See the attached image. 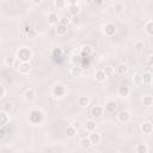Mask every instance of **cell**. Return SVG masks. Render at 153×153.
<instances>
[{
  "label": "cell",
  "instance_id": "6da1fadb",
  "mask_svg": "<svg viewBox=\"0 0 153 153\" xmlns=\"http://www.w3.org/2000/svg\"><path fill=\"white\" fill-rule=\"evenodd\" d=\"M17 57L19 59L20 62H29V60L32 57V53H31V50L29 48L22 47L17 51Z\"/></svg>",
  "mask_w": 153,
  "mask_h": 153
},
{
  "label": "cell",
  "instance_id": "7a4b0ae2",
  "mask_svg": "<svg viewBox=\"0 0 153 153\" xmlns=\"http://www.w3.org/2000/svg\"><path fill=\"white\" fill-rule=\"evenodd\" d=\"M42 118H43V114H42L41 111H38V110H33V111L30 112L29 120H30L32 123H35V124L39 123V122L42 121Z\"/></svg>",
  "mask_w": 153,
  "mask_h": 153
},
{
  "label": "cell",
  "instance_id": "3957f363",
  "mask_svg": "<svg viewBox=\"0 0 153 153\" xmlns=\"http://www.w3.org/2000/svg\"><path fill=\"white\" fill-rule=\"evenodd\" d=\"M117 118H118V121L121 123H128L130 121V118H131V115L127 110H121L118 112V115H117Z\"/></svg>",
  "mask_w": 153,
  "mask_h": 153
},
{
  "label": "cell",
  "instance_id": "277c9868",
  "mask_svg": "<svg viewBox=\"0 0 153 153\" xmlns=\"http://www.w3.org/2000/svg\"><path fill=\"white\" fill-rule=\"evenodd\" d=\"M68 12H69V14L72 16V17H74V16H79V13H80V6H79V4H76V2H71V4H68Z\"/></svg>",
  "mask_w": 153,
  "mask_h": 153
},
{
  "label": "cell",
  "instance_id": "5b68a950",
  "mask_svg": "<svg viewBox=\"0 0 153 153\" xmlns=\"http://www.w3.org/2000/svg\"><path fill=\"white\" fill-rule=\"evenodd\" d=\"M116 32V25L112 23H108L104 25V33L106 36H114Z\"/></svg>",
  "mask_w": 153,
  "mask_h": 153
},
{
  "label": "cell",
  "instance_id": "8992f818",
  "mask_svg": "<svg viewBox=\"0 0 153 153\" xmlns=\"http://www.w3.org/2000/svg\"><path fill=\"white\" fill-rule=\"evenodd\" d=\"M103 112H104V109H103L102 106H98V105L93 106L92 110H91V115H92L94 118H99V117H102V116H103Z\"/></svg>",
  "mask_w": 153,
  "mask_h": 153
},
{
  "label": "cell",
  "instance_id": "52a82bcc",
  "mask_svg": "<svg viewBox=\"0 0 153 153\" xmlns=\"http://www.w3.org/2000/svg\"><path fill=\"white\" fill-rule=\"evenodd\" d=\"M88 139L91 140L92 145H98V143H100V141H102V136H100V134H98V133H96V131L90 133Z\"/></svg>",
  "mask_w": 153,
  "mask_h": 153
},
{
  "label": "cell",
  "instance_id": "ba28073f",
  "mask_svg": "<svg viewBox=\"0 0 153 153\" xmlns=\"http://www.w3.org/2000/svg\"><path fill=\"white\" fill-rule=\"evenodd\" d=\"M47 20H48V24L49 25H57L60 23V18L57 17L56 13H49Z\"/></svg>",
  "mask_w": 153,
  "mask_h": 153
},
{
  "label": "cell",
  "instance_id": "9c48e42d",
  "mask_svg": "<svg viewBox=\"0 0 153 153\" xmlns=\"http://www.w3.org/2000/svg\"><path fill=\"white\" fill-rule=\"evenodd\" d=\"M18 71L22 74H27L30 72V63L29 62H19V67Z\"/></svg>",
  "mask_w": 153,
  "mask_h": 153
},
{
  "label": "cell",
  "instance_id": "30bf717a",
  "mask_svg": "<svg viewBox=\"0 0 153 153\" xmlns=\"http://www.w3.org/2000/svg\"><path fill=\"white\" fill-rule=\"evenodd\" d=\"M65 92H66V90H65V87L61 86V85H56V86L53 88V93H54L55 97H62V96L65 94Z\"/></svg>",
  "mask_w": 153,
  "mask_h": 153
},
{
  "label": "cell",
  "instance_id": "8fae6325",
  "mask_svg": "<svg viewBox=\"0 0 153 153\" xmlns=\"http://www.w3.org/2000/svg\"><path fill=\"white\" fill-rule=\"evenodd\" d=\"M141 130L145 133V134H151L152 131H153V126H152V123L151 122H143L142 124H141Z\"/></svg>",
  "mask_w": 153,
  "mask_h": 153
},
{
  "label": "cell",
  "instance_id": "7c38bea8",
  "mask_svg": "<svg viewBox=\"0 0 153 153\" xmlns=\"http://www.w3.org/2000/svg\"><path fill=\"white\" fill-rule=\"evenodd\" d=\"M67 31H68L67 26H65V25H62V24H57V25H56L55 32H56L57 36H65V35L67 33Z\"/></svg>",
  "mask_w": 153,
  "mask_h": 153
},
{
  "label": "cell",
  "instance_id": "4fadbf2b",
  "mask_svg": "<svg viewBox=\"0 0 153 153\" xmlns=\"http://www.w3.org/2000/svg\"><path fill=\"white\" fill-rule=\"evenodd\" d=\"M78 104L81 106V108H87L88 104H90V99L87 96H80L78 98Z\"/></svg>",
  "mask_w": 153,
  "mask_h": 153
},
{
  "label": "cell",
  "instance_id": "5bb4252c",
  "mask_svg": "<svg viewBox=\"0 0 153 153\" xmlns=\"http://www.w3.org/2000/svg\"><path fill=\"white\" fill-rule=\"evenodd\" d=\"M71 74H72V76H74V78H79V76H81V74H82V68L79 67V66H74V67H72V69H71Z\"/></svg>",
  "mask_w": 153,
  "mask_h": 153
},
{
  "label": "cell",
  "instance_id": "9a60e30c",
  "mask_svg": "<svg viewBox=\"0 0 153 153\" xmlns=\"http://www.w3.org/2000/svg\"><path fill=\"white\" fill-rule=\"evenodd\" d=\"M116 108H117V104L114 100H109L105 103V111H108V112H114L116 110Z\"/></svg>",
  "mask_w": 153,
  "mask_h": 153
},
{
  "label": "cell",
  "instance_id": "2e32d148",
  "mask_svg": "<svg viewBox=\"0 0 153 153\" xmlns=\"http://www.w3.org/2000/svg\"><path fill=\"white\" fill-rule=\"evenodd\" d=\"M94 76H96V80H97L98 82H104V81H105V79H106V75L104 74L103 69H98V71L96 72Z\"/></svg>",
  "mask_w": 153,
  "mask_h": 153
},
{
  "label": "cell",
  "instance_id": "e0dca14e",
  "mask_svg": "<svg viewBox=\"0 0 153 153\" xmlns=\"http://www.w3.org/2000/svg\"><path fill=\"white\" fill-rule=\"evenodd\" d=\"M79 143H80L81 148H84V149H87V148H90V147L92 146V142H91V140L88 139V136H87V137H82Z\"/></svg>",
  "mask_w": 153,
  "mask_h": 153
},
{
  "label": "cell",
  "instance_id": "ac0fdd59",
  "mask_svg": "<svg viewBox=\"0 0 153 153\" xmlns=\"http://www.w3.org/2000/svg\"><path fill=\"white\" fill-rule=\"evenodd\" d=\"M129 93H130L129 86H120L118 87V94L121 97H127V96H129Z\"/></svg>",
  "mask_w": 153,
  "mask_h": 153
},
{
  "label": "cell",
  "instance_id": "d6986e66",
  "mask_svg": "<svg viewBox=\"0 0 153 153\" xmlns=\"http://www.w3.org/2000/svg\"><path fill=\"white\" fill-rule=\"evenodd\" d=\"M0 117H1V120H0V124H1V127H5V126L7 124V122L10 121V117H8L7 112L1 110V112H0Z\"/></svg>",
  "mask_w": 153,
  "mask_h": 153
},
{
  "label": "cell",
  "instance_id": "ffe728a7",
  "mask_svg": "<svg viewBox=\"0 0 153 153\" xmlns=\"http://www.w3.org/2000/svg\"><path fill=\"white\" fill-rule=\"evenodd\" d=\"M96 127H97L96 121H93V120H87V121H86V129H87L90 133H93V131L96 130Z\"/></svg>",
  "mask_w": 153,
  "mask_h": 153
},
{
  "label": "cell",
  "instance_id": "44dd1931",
  "mask_svg": "<svg viewBox=\"0 0 153 153\" xmlns=\"http://www.w3.org/2000/svg\"><path fill=\"white\" fill-rule=\"evenodd\" d=\"M66 134L68 137H74L76 135V128L74 126H68L66 128Z\"/></svg>",
  "mask_w": 153,
  "mask_h": 153
},
{
  "label": "cell",
  "instance_id": "7402d4cb",
  "mask_svg": "<svg viewBox=\"0 0 153 153\" xmlns=\"http://www.w3.org/2000/svg\"><path fill=\"white\" fill-rule=\"evenodd\" d=\"M92 53H93V49H92L90 45H84V47L81 48V55H82V56L88 57Z\"/></svg>",
  "mask_w": 153,
  "mask_h": 153
},
{
  "label": "cell",
  "instance_id": "603a6c76",
  "mask_svg": "<svg viewBox=\"0 0 153 153\" xmlns=\"http://www.w3.org/2000/svg\"><path fill=\"white\" fill-rule=\"evenodd\" d=\"M35 97H36V92H35V90L29 88V90L25 91V99H26V100L30 102V100L35 99Z\"/></svg>",
  "mask_w": 153,
  "mask_h": 153
},
{
  "label": "cell",
  "instance_id": "cb8c5ba5",
  "mask_svg": "<svg viewBox=\"0 0 153 153\" xmlns=\"http://www.w3.org/2000/svg\"><path fill=\"white\" fill-rule=\"evenodd\" d=\"M133 81H134V84H135L136 86H140V85H142V84H143L142 74H140V73H136V74L133 76Z\"/></svg>",
  "mask_w": 153,
  "mask_h": 153
},
{
  "label": "cell",
  "instance_id": "d4e9b609",
  "mask_svg": "<svg viewBox=\"0 0 153 153\" xmlns=\"http://www.w3.org/2000/svg\"><path fill=\"white\" fill-rule=\"evenodd\" d=\"M127 71H128V67H127V65H124V63H120V65H117V67H116V72H117L118 74H124V73H127Z\"/></svg>",
  "mask_w": 153,
  "mask_h": 153
},
{
  "label": "cell",
  "instance_id": "484cf974",
  "mask_svg": "<svg viewBox=\"0 0 153 153\" xmlns=\"http://www.w3.org/2000/svg\"><path fill=\"white\" fill-rule=\"evenodd\" d=\"M114 10L116 13H122V11L124 10V5L121 2V1H117L114 4Z\"/></svg>",
  "mask_w": 153,
  "mask_h": 153
},
{
  "label": "cell",
  "instance_id": "4316f807",
  "mask_svg": "<svg viewBox=\"0 0 153 153\" xmlns=\"http://www.w3.org/2000/svg\"><path fill=\"white\" fill-rule=\"evenodd\" d=\"M142 103H143V105H146V106L153 105V97H152V96H143Z\"/></svg>",
  "mask_w": 153,
  "mask_h": 153
},
{
  "label": "cell",
  "instance_id": "83f0119b",
  "mask_svg": "<svg viewBox=\"0 0 153 153\" xmlns=\"http://www.w3.org/2000/svg\"><path fill=\"white\" fill-rule=\"evenodd\" d=\"M136 152L137 153H147L148 152V147L146 143H139L136 146Z\"/></svg>",
  "mask_w": 153,
  "mask_h": 153
},
{
  "label": "cell",
  "instance_id": "f1b7e54d",
  "mask_svg": "<svg viewBox=\"0 0 153 153\" xmlns=\"http://www.w3.org/2000/svg\"><path fill=\"white\" fill-rule=\"evenodd\" d=\"M103 72H104V74H105L106 76H110V75H112V74L115 73V68H114L112 66H105V67L103 68Z\"/></svg>",
  "mask_w": 153,
  "mask_h": 153
},
{
  "label": "cell",
  "instance_id": "f546056e",
  "mask_svg": "<svg viewBox=\"0 0 153 153\" xmlns=\"http://www.w3.org/2000/svg\"><path fill=\"white\" fill-rule=\"evenodd\" d=\"M142 79H143V84H151L153 80V75L151 73H143Z\"/></svg>",
  "mask_w": 153,
  "mask_h": 153
},
{
  "label": "cell",
  "instance_id": "4dcf8cb0",
  "mask_svg": "<svg viewBox=\"0 0 153 153\" xmlns=\"http://www.w3.org/2000/svg\"><path fill=\"white\" fill-rule=\"evenodd\" d=\"M145 30H146V32H147L148 36H153V20H152V22H148V23L146 24Z\"/></svg>",
  "mask_w": 153,
  "mask_h": 153
},
{
  "label": "cell",
  "instance_id": "1f68e13d",
  "mask_svg": "<svg viewBox=\"0 0 153 153\" xmlns=\"http://www.w3.org/2000/svg\"><path fill=\"white\" fill-rule=\"evenodd\" d=\"M25 35H26V37H27V38L33 39V38H36V36H37V31H36L35 29H30Z\"/></svg>",
  "mask_w": 153,
  "mask_h": 153
},
{
  "label": "cell",
  "instance_id": "d6a6232c",
  "mask_svg": "<svg viewBox=\"0 0 153 153\" xmlns=\"http://www.w3.org/2000/svg\"><path fill=\"white\" fill-rule=\"evenodd\" d=\"M5 63H6L8 67H12V66H14V63H16V57H13V56L6 57V59H5Z\"/></svg>",
  "mask_w": 153,
  "mask_h": 153
},
{
  "label": "cell",
  "instance_id": "836d02e7",
  "mask_svg": "<svg viewBox=\"0 0 153 153\" xmlns=\"http://www.w3.org/2000/svg\"><path fill=\"white\" fill-rule=\"evenodd\" d=\"M69 23H71V18H69V17L63 16V17H61V18H60V23H59V24H62V25L67 26Z\"/></svg>",
  "mask_w": 153,
  "mask_h": 153
},
{
  "label": "cell",
  "instance_id": "e575fe53",
  "mask_svg": "<svg viewBox=\"0 0 153 153\" xmlns=\"http://www.w3.org/2000/svg\"><path fill=\"white\" fill-rule=\"evenodd\" d=\"M54 5H55L57 8H62V7H65V6H68V4H67L66 1H63V0H56V1L54 2Z\"/></svg>",
  "mask_w": 153,
  "mask_h": 153
},
{
  "label": "cell",
  "instance_id": "d590c367",
  "mask_svg": "<svg viewBox=\"0 0 153 153\" xmlns=\"http://www.w3.org/2000/svg\"><path fill=\"white\" fill-rule=\"evenodd\" d=\"M12 108H13V106H12V104H11L10 102H7V103H4V104H2V108H1V110H2V111H6V112H8L10 110H12Z\"/></svg>",
  "mask_w": 153,
  "mask_h": 153
},
{
  "label": "cell",
  "instance_id": "8d00e7d4",
  "mask_svg": "<svg viewBox=\"0 0 153 153\" xmlns=\"http://www.w3.org/2000/svg\"><path fill=\"white\" fill-rule=\"evenodd\" d=\"M51 54H53V57H61L62 56V50L60 48H55Z\"/></svg>",
  "mask_w": 153,
  "mask_h": 153
},
{
  "label": "cell",
  "instance_id": "74e56055",
  "mask_svg": "<svg viewBox=\"0 0 153 153\" xmlns=\"http://www.w3.org/2000/svg\"><path fill=\"white\" fill-rule=\"evenodd\" d=\"M71 22H72L74 25L79 24V23H80V18H79V16H74V17H72V18H71Z\"/></svg>",
  "mask_w": 153,
  "mask_h": 153
},
{
  "label": "cell",
  "instance_id": "f35d334b",
  "mask_svg": "<svg viewBox=\"0 0 153 153\" xmlns=\"http://www.w3.org/2000/svg\"><path fill=\"white\" fill-rule=\"evenodd\" d=\"M143 47H145V45H143V42H140V41H139V42L135 43V48H136V50H139V51L142 50Z\"/></svg>",
  "mask_w": 153,
  "mask_h": 153
},
{
  "label": "cell",
  "instance_id": "ab89813d",
  "mask_svg": "<svg viewBox=\"0 0 153 153\" xmlns=\"http://www.w3.org/2000/svg\"><path fill=\"white\" fill-rule=\"evenodd\" d=\"M5 94H6V88H5V86H1V93H0V98L2 99V98L5 97Z\"/></svg>",
  "mask_w": 153,
  "mask_h": 153
},
{
  "label": "cell",
  "instance_id": "60d3db41",
  "mask_svg": "<svg viewBox=\"0 0 153 153\" xmlns=\"http://www.w3.org/2000/svg\"><path fill=\"white\" fill-rule=\"evenodd\" d=\"M148 65H149L151 67H153V55H151V56L148 57Z\"/></svg>",
  "mask_w": 153,
  "mask_h": 153
},
{
  "label": "cell",
  "instance_id": "b9f144b4",
  "mask_svg": "<svg viewBox=\"0 0 153 153\" xmlns=\"http://www.w3.org/2000/svg\"><path fill=\"white\" fill-rule=\"evenodd\" d=\"M151 85H152V86H153V80H152V82H151Z\"/></svg>",
  "mask_w": 153,
  "mask_h": 153
}]
</instances>
